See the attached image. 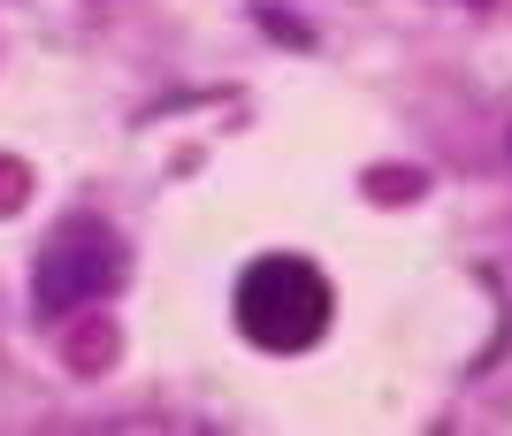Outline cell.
Wrapping results in <instances>:
<instances>
[{
    "label": "cell",
    "instance_id": "6da1fadb",
    "mask_svg": "<svg viewBox=\"0 0 512 436\" xmlns=\"http://www.w3.org/2000/svg\"><path fill=\"white\" fill-rule=\"evenodd\" d=\"M329 284H321L314 261H291V253H268L237 276V329L253 337L260 352H306L329 329Z\"/></svg>",
    "mask_w": 512,
    "mask_h": 436
},
{
    "label": "cell",
    "instance_id": "277c9868",
    "mask_svg": "<svg viewBox=\"0 0 512 436\" xmlns=\"http://www.w3.org/2000/svg\"><path fill=\"white\" fill-rule=\"evenodd\" d=\"M474 8H490V0H474Z\"/></svg>",
    "mask_w": 512,
    "mask_h": 436
},
{
    "label": "cell",
    "instance_id": "7a4b0ae2",
    "mask_svg": "<svg viewBox=\"0 0 512 436\" xmlns=\"http://www.w3.org/2000/svg\"><path fill=\"white\" fill-rule=\"evenodd\" d=\"M123 284V245L107 238L100 222H69L62 238L39 253V284H31V306H39V322H62L77 314L85 299Z\"/></svg>",
    "mask_w": 512,
    "mask_h": 436
},
{
    "label": "cell",
    "instance_id": "3957f363",
    "mask_svg": "<svg viewBox=\"0 0 512 436\" xmlns=\"http://www.w3.org/2000/svg\"><path fill=\"white\" fill-rule=\"evenodd\" d=\"M260 23H268V31H276V39L306 46V23H291V16H283V8H260Z\"/></svg>",
    "mask_w": 512,
    "mask_h": 436
}]
</instances>
